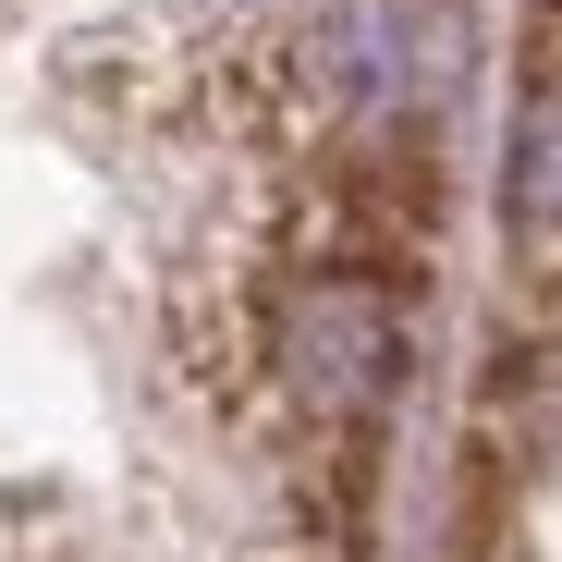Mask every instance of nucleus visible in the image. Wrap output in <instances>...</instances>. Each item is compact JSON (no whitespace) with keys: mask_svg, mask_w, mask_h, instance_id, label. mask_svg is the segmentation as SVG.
<instances>
[{"mask_svg":"<svg viewBox=\"0 0 562 562\" xmlns=\"http://www.w3.org/2000/svg\"><path fill=\"white\" fill-rule=\"evenodd\" d=\"M392 367H404V318H392V294L367 269H330V281H306V294L281 306V380L294 392L355 416V404L392 392Z\"/></svg>","mask_w":562,"mask_h":562,"instance_id":"obj_1","label":"nucleus"},{"mask_svg":"<svg viewBox=\"0 0 562 562\" xmlns=\"http://www.w3.org/2000/svg\"><path fill=\"white\" fill-rule=\"evenodd\" d=\"M502 245H514L526 306L562 318V74L514 111V147H502Z\"/></svg>","mask_w":562,"mask_h":562,"instance_id":"obj_2","label":"nucleus"}]
</instances>
